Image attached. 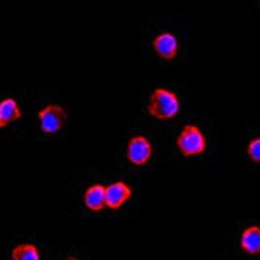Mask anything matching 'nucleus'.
<instances>
[{
  "instance_id": "f257e3e1",
  "label": "nucleus",
  "mask_w": 260,
  "mask_h": 260,
  "mask_svg": "<svg viewBox=\"0 0 260 260\" xmlns=\"http://www.w3.org/2000/svg\"><path fill=\"white\" fill-rule=\"evenodd\" d=\"M148 113L159 121H169L174 119L180 111L178 96L167 88H154V92L149 96Z\"/></svg>"
},
{
  "instance_id": "f03ea898",
  "label": "nucleus",
  "mask_w": 260,
  "mask_h": 260,
  "mask_svg": "<svg viewBox=\"0 0 260 260\" xmlns=\"http://www.w3.org/2000/svg\"><path fill=\"white\" fill-rule=\"evenodd\" d=\"M206 137L201 132V128L189 124L182 128V132L177 137V148L185 157L199 156L206 151Z\"/></svg>"
},
{
  "instance_id": "7ed1b4c3",
  "label": "nucleus",
  "mask_w": 260,
  "mask_h": 260,
  "mask_svg": "<svg viewBox=\"0 0 260 260\" xmlns=\"http://www.w3.org/2000/svg\"><path fill=\"white\" fill-rule=\"evenodd\" d=\"M66 119V111L58 105H48L39 111V125H41V130L47 135L58 134L64 127Z\"/></svg>"
},
{
  "instance_id": "20e7f679",
  "label": "nucleus",
  "mask_w": 260,
  "mask_h": 260,
  "mask_svg": "<svg viewBox=\"0 0 260 260\" xmlns=\"http://www.w3.org/2000/svg\"><path fill=\"white\" fill-rule=\"evenodd\" d=\"M153 156V146L149 143V140L143 135L132 137L127 143V159L128 162L135 167H142Z\"/></svg>"
},
{
  "instance_id": "39448f33",
  "label": "nucleus",
  "mask_w": 260,
  "mask_h": 260,
  "mask_svg": "<svg viewBox=\"0 0 260 260\" xmlns=\"http://www.w3.org/2000/svg\"><path fill=\"white\" fill-rule=\"evenodd\" d=\"M132 198V188L124 182H116L105 186V204L111 211H119Z\"/></svg>"
},
{
  "instance_id": "423d86ee",
  "label": "nucleus",
  "mask_w": 260,
  "mask_h": 260,
  "mask_svg": "<svg viewBox=\"0 0 260 260\" xmlns=\"http://www.w3.org/2000/svg\"><path fill=\"white\" fill-rule=\"evenodd\" d=\"M153 48L159 58L169 61L178 55V41L172 32H161L153 39Z\"/></svg>"
},
{
  "instance_id": "0eeeda50",
  "label": "nucleus",
  "mask_w": 260,
  "mask_h": 260,
  "mask_svg": "<svg viewBox=\"0 0 260 260\" xmlns=\"http://www.w3.org/2000/svg\"><path fill=\"white\" fill-rule=\"evenodd\" d=\"M239 246L247 255H258L260 252V226L252 225L243 230L239 238Z\"/></svg>"
},
{
  "instance_id": "6e6552de",
  "label": "nucleus",
  "mask_w": 260,
  "mask_h": 260,
  "mask_svg": "<svg viewBox=\"0 0 260 260\" xmlns=\"http://www.w3.org/2000/svg\"><path fill=\"white\" fill-rule=\"evenodd\" d=\"M84 204L88 211L102 212L106 207V204H105V186L100 185V183L90 185L84 193Z\"/></svg>"
},
{
  "instance_id": "1a4fd4ad",
  "label": "nucleus",
  "mask_w": 260,
  "mask_h": 260,
  "mask_svg": "<svg viewBox=\"0 0 260 260\" xmlns=\"http://www.w3.org/2000/svg\"><path fill=\"white\" fill-rule=\"evenodd\" d=\"M21 119V109H19L15 98H4L0 102V128L13 124Z\"/></svg>"
},
{
  "instance_id": "9d476101",
  "label": "nucleus",
  "mask_w": 260,
  "mask_h": 260,
  "mask_svg": "<svg viewBox=\"0 0 260 260\" xmlns=\"http://www.w3.org/2000/svg\"><path fill=\"white\" fill-rule=\"evenodd\" d=\"M12 260H41V254L34 244H19L12 251Z\"/></svg>"
},
{
  "instance_id": "9b49d317",
  "label": "nucleus",
  "mask_w": 260,
  "mask_h": 260,
  "mask_svg": "<svg viewBox=\"0 0 260 260\" xmlns=\"http://www.w3.org/2000/svg\"><path fill=\"white\" fill-rule=\"evenodd\" d=\"M247 156L251 161L260 162V138H254L247 146Z\"/></svg>"
},
{
  "instance_id": "f8f14e48",
  "label": "nucleus",
  "mask_w": 260,
  "mask_h": 260,
  "mask_svg": "<svg viewBox=\"0 0 260 260\" xmlns=\"http://www.w3.org/2000/svg\"><path fill=\"white\" fill-rule=\"evenodd\" d=\"M71 260H77V258H71Z\"/></svg>"
}]
</instances>
